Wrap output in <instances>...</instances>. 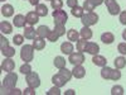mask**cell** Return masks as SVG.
<instances>
[{
  "label": "cell",
  "mask_w": 126,
  "mask_h": 95,
  "mask_svg": "<svg viewBox=\"0 0 126 95\" xmlns=\"http://www.w3.org/2000/svg\"><path fill=\"white\" fill-rule=\"evenodd\" d=\"M16 82H18V75L14 71L8 72L6 76L3 80V84H1V94H9L10 90L15 88Z\"/></svg>",
  "instance_id": "6da1fadb"
},
{
  "label": "cell",
  "mask_w": 126,
  "mask_h": 95,
  "mask_svg": "<svg viewBox=\"0 0 126 95\" xmlns=\"http://www.w3.org/2000/svg\"><path fill=\"white\" fill-rule=\"evenodd\" d=\"M34 47L33 45H25L22 47L20 49V58H22L24 62H30L34 58Z\"/></svg>",
  "instance_id": "7a4b0ae2"
},
{
  "label": "cell",
  "mask_w": 126,
  "mask_h": 95,
  "mask_svg": "<svg viewBox=\"0 0 126 95\" xmlns=\"http://www.w3.org/2000/svg\"><path fill=\"white\" fill-rule=\"evenodd\" d=\"M81 22L85 27H91L94 25L98 22V14L94 12H86V14H83L81 18Z\"/></svg>",
  "instance_id": "3957f363"
},
{
  "label": "cell",
  "mask_w": 126,
  "mask_h": 95,
  "mask_svg": "<svg viewBox=\"0 0 126 95\" xmlns=\"http://www.w3.org/2000/svg\"><path fill=\"white\" fill-rule=\"evenodd\" d=\"M52 15H53V19H54V25L66 24L67 20H68L67 13L64 12V10H62V9H59V10H53Z\"/></svg>",
  "instance_id": "277c9868"
},
{
  "label": "cell",
  "mask_w": 126,
  "mask_h": 95,
  "mask_svg": "<svg viewBox=\"0 0 126 95\" xmlns=\"http://www.w3.org/2000/svg\"><path fill=\"white\" fill-rule=\"evenodd\" d=\"M25 81L28 84V86H32V88H39L40 86V77L37 72H29L28 75H25Z\"/></svg>",
  "instance_id": "5b68a950"
},
{
  "label": "cell",
  "mask_w": 126,
  "mask_h": 95,
  "mask_svg": "<svg viewBox=\"0 0 126 95\" xmlns=\"http://www.w3.org/2000/svg\"><path fill=\"white\" fill-rule=\"evenodd\" d=\"M86 61L85 58V55H83V52H72V53L69 55V58H68V62L72 63L73 66L76 65H82L83 62Z\"/></svg>",
  "instance_id": "8992f818"
},
{
  "label": "cell",
  "mask_w": 126,
  "mask_h": 95,
  "mask_svg": "<svg viewBox=\"0 0 126 95\" xmlns=\"http://www.w3.org/2000/svg\"><path fill=\"white\" fill-rule=\"evenodd\" d=\"M105 4H106V8L109 10V13L111 15H117L121 13V9H120V5L117 4L116 0H105L103 1Z\"/></svg>",
  "instance_id": "52a82bcc"
},
{
  "label": "cell",
  "mask_w": 126,
  "mask_h": 95,
  "mask_svg": "<svg viewBox=\"0 0 126 95\" xmlns=\"http://www.w3.org/2000/svg\"><path fill=\"white\" fill-rule=\"evenodd\" d=\"M15 69V62L10 58V57H5V60L1 62V70L5 72H12Z\"/></svg>",
  "instance_id": "ba28073f"
},
{
  "label": "cell",
  "mask_w": 126,
  "mask_h": 95,
  "mask_svg": "<svg viewBox=\"0 0 126 95\" xmlns=\"http://www.w3.org/2000/svg\"><path fill=\"white\" fill-rule=\"evenodd\" d=\"M72 73H73V76H75L76 79H83L85 75H86V69L83 67L82 65H76V66H73Z\"/></svg>",
  "instance_id": "9c48e42d"
},
{
  "label": "cell",
  "mask_w": 126,
  "mask_h": 95,
  "mask_svg": "<svg viewBox=\"0 0 126 95\" xmlns=\"http://www.w3.org/2000/svg\"><path fill=\"white\" fill-rule=\"evenodd\" d=\"M52 82H53L54 84V85L56 86H58V88H62V86H64L66 85V84L68 82L64 77H63L62 75H61V73L58 72V73H56V75H53V76H52Z\"/></svg>",
  "instance_id": "30bf717a"
},
{
  "label": "cell",
  "mask_w": 126,
  "mask_h": 95,
  "mask_svg": "<svg viewBox=\"0 0 126 95\" xmlns=\"http://www.w3.org/2000/svg\"><path fill=\"white\" fill-rule=\"evenodd\" d=\"M25 23H27V18L23 14H16L14 17V19H13V24L16 28H24L25 27Z\"/></svg>",
  "instance_id": "8fae6325"
},
{
  "label": "cell",
  "mask_w": 126,
  "mask_h": 95,
  "mask_svg": "<svg viewBox=\"0 0 126 95\" xmlns=\"http://www.w3.org/2000/svg\"><path fill=\"white\" fill-rule=\"evenodd\" d=\"M86 52L92 56L94 55H98V52H100V46L96 43V42H88L87 43V47H86Z\"/></svg>",
  "instance_id": "7c38bea8"
},
{
  "label": "cell",
  "mask_w": 126,
  "mask_h": 95,
  "mask_svg": "<svg viewBox=\"0 0 126 95\" xmlns=\"http://www.w3.org/2000/svg\"><path fill=\"white\" fill-rule=\"evenodd\" d=\"M25 18H27V23H28L29 25H34V24H37V23L39 22V15H38L35 12H29V13H27Z\"/></svg>",
  "instance_id": "4fadbf2b"
},
{
  "label": "cell",
  "mask_w": 126,
  "mask_h": 95,
  "mask_svg": "<svg viewBox=\"0 0 126 95\" xmlns=\"http://www.w3.org/2000/svg\"><path fill=\"white\" fill-rule=\"evenodd\" d=\"M1 14H3L5 18L13 17V15H14V8H13V5H10V4H4V5L1 6Z\"/></svg>",
  "instance_id": "5bb4252c"
},
{
  "label": "cell",
  "mask_w": 126,
  "mask_h": 95,
  "mask_svg": "<svg viewBox=\"0 0 126 95\" xmlns=\"http://www.w3.org/2000/svg\"><path fill=\"white\" fill-rule=\"evenodd\" d=\"M73 49H75V47H73L72 42H63V43L61 45V52L64 55H71Z\"/></svg>",
  "instance_id": "9a60e30c"
},
{
  "label": "cell",
  "mask_w": 126,
  "mask_h": 95,
  "mask_svg": "<svg viewBox=\"0 0 126 95\" xmlns=\"http://www.w3.org/2000/svg\"><path fill=\"white\" fill-rule=\"evenodd\" d=\"M92 62H93L96 66H100V67H103V66L107 65L106 57H103V56H101V55H94L93 58H92Z\"/></svg>",
  "instance_id": "2e32d148"
},
{
  "label": "cell",
  "mask_w": 126,
  "mask_h": 95,
  "mask_svg": "<svg viewBox=\"0 0 126 95\" xmlns=\"http://www.w3.org/2000/svg\"><path fill=\"white\" fill-rule=\"evenodd\" d=\"M37 30L32 27V25H29V27H25L24 28V37L27 38V39H34V38H37Z\"/></svg>",
  "instance_id": "e0dca14e"
},
{
  "label": "cell",
  "mask_w": 126,
  "mask_h": 95,
  "mask_svg": "<svg viewBox=\"0 0 126 95\" xmlns=\"http://www.w3.org/2000/svg\"><path fill=\"white\" fill-rule=\"evenodd\" d=\"M33 47H34L37 51L44 49V48H46V41H44V38H42V37L34 38V39H33Z\"/></svg>",
  "instance_id": "ac0fdd59"
},
{
  "label": "cell",
  "mask_w": 126,
  "mask_h": 95,
  "mask_svg": "<svg viewBox=\"0 0 126 95\" xmlns=\"http://www.w3.org/2000/svg\"><path fill=\"white\" fill-rule=\"evenodd\" d=\"M0 30H1L3 34H10L13 32V27H12V24H10L9 22L4 20V22L0 23Z\"/></svg>",
  "instance_id": "d6986e66"
},
{
  "label": "cell",
  "mask_w": 126,
  "mask_h": 95,
  "mask_svg": "<svg viewBox=\"0 0 126 95\" xmlns=\"http://www.w3.org/2000/svg\"><path fill=\"white\" fill-rule=\"evenodd\" d=\"M35 13L39 17H47V14H48L47 5L46 4H38V5H35Z\"/></svg>",
  "instance_id": "ffe728a7"
},
{
  "label": "cell",
  "mask_w": 126,
  "mask_h": 95,
  "mask_svg": "<svg viewBox=\"0 0 126 95\" xmlns=\"http://www.w3.org/2000/svg\"><path fill=\"white\" fill-rule=\"evenodd\" d=\"M79 33L76 30V29H69V30H67V38H68V41L69 42H77L78 39H79Z\"/></svg>",
  "instance_id": "44dd1931"
},
{
  "label": "cell",
  "mask_w": 126,
  "mask_h": 95,
  "mask_svg": "<svg viewBox=\"0 0 126 95\" xmlns=\"http://www.w3.org/2000/svg\"><path fill=\"white\" fill-rule=\"evenodd\" d=\"M49 32H50L49 27H47V25H39L38 29H37V34H38V37L46 38V37H48Z\"/></svg>",
  "instance_id": "7402d4cb"
},
{
  "label": "cell",
  "mask_w": 126,
  "mask_h": 95,
  "mask_svg": "<svg viewBox=\"0 0 126 95\" xmlns=\"http://www.w3.org/2000/svg\"><path fill=\"white\" fill-rule=\"evenodd\" d=\"M101 41L103 42L105 45H111L112 42L115 41V36L111 33V32H106L101 36Z\"/></svg>",
  "instance_id": "603a6c76"
},
{
  "label": "cell",
  "mask_w": 126,
  "mask_h": 95,
  "mask_svg": "<svg viewBox=\"0 0 126 95\" xmlns=\"http://www.w3.org/2000/svg\"><path fill=\"white\" fill-rule=\"evenodd\" d=\"M79 34H81V37H82L83 39H87V41L91 39L92 36H93V33H92V30L90 29V27H85V25H83V28L81 29Z\"/></svg>",
  "instance_id": "cb8c5ba5"
},
{
  "label": "cell",
  "mask_w": 126,
  "mask_h": 95,
  "mask_svg": "<svg viewBox=\"0 0 126 95\" xmlns=\"http://www.w3.org/2000/svg\"><path fill=\"white\" fill-rule=\"evenodd\" d=\"M113 63H115V67L119 69V70H121V69H124V67L126 66V58H125L124 56L116 57V58H115V61H113Z\"/></svg>",
  "instance_id": "d4e9b609"
},
{
  "label": "cell",
  "mask_w": 126,
  "mask_h": 95,
  "mask_svg": "<svg viewBox=\"0 0 126 95\" xmlns=\"http://www.w3.org/2000/svg\"><path fill=\"white\" fill-rule=\"evenodd\" d=\"M53 63H54V66H56L57 69L61 70V69H63V67H66V58L62 57V56H57V57L54 58Z\"/></svg>",
  "instance_id": "484cf974"
},
{
  "label": "cell",
  "mask_w": 126,
  "mask_h": 95,
  "mask_svg": "<svg viewBox=\"0 0 126 95\" xmlns=\"http://www.w3.org/2000/svg\"><path fill=\"white\" fill-rule=\"evenodd\" d=\"M71 13L73 17H76V18H82V15L85 14V9H83V6H75L72 10H71Z\"/></svg>",
  "instance_id": "4316f807"
},
{
  "label": "cell",
  "mask_w": 126,
  "mask_h": 95,
  "mask_svg": "<svg viewBox=\"0 0 126 95\" xmlns=\"http://www.w3.org/2000/svg\"><path fill=\"white\" fill-rule=\"evenodd\" d=\"M87 39H78L77 41V43H76V48H77V51H79V52H86V47H87Z\"/></svg>",
  "instance_id": "83f0119b"
},
{
  "label": "cell",
  "mask_w": 126,
  "mask_h": 95,
  "mask_svg": "<svg viewBox=\"0 0 126 95\" xmlns=\"http://www.w3.org/2000/svg\"><path fill=\"white\" fill-rule=\"evenodd\" d=\"M111 71H112V69H111V67H109L107 65H106V66H103V67H102V70H101V77H102L103 80H110Z\"/></svg>",
  "instance_id": "f1b7e54d"
},
{
  "label": "cell",
  "mask_w": 126,
  "mask_h": 95,
  "mask_svg": "<svg viewBox=\"0 0 126 95\" xmlns=\"http://www.w3.org/2000/svg\"><path fill=\"white\" fill-rule=\"evenodd\" d=\"M59 73H61V75H62L63 77H64L67 81H69V80L72 79V76H73L72 71H69L67 67H63V69H61V70H59Z\"/></svg>",
  "instance_id": "f546056e"
},
{
  "label": "cell",
  "mask_w": 126,
  "mask_h": 95,
  "mask_svg": "<svg viewBox=\"0 0 126 95\" xmlns=\"http://www.w3.org/2000/svg\"><path fill=\"white\" fill-rule=\"evenodd\" d=\"M1 53L5 56V57H10L12 58L14 55H15V48H13V47H6V48H4V49H1Z\"/></svg>",
  "instance_id": "4dcf8cb0"
},
{
  "label": "cell",
  "mask_w": 126,
  "mask_h": 95,
  "mask_svg": "<svg viewBox=\"0 0 126 95\" xmlns=\"http://www.w3.org/2000/svg\"><path fill=\"white\" fill-rule=\"evenodd\" d=\"M120 79H121V71H120L119 69L112 70V71H111L110 80H112V81H117V80H120Z\"/></svg>",
  "instance_id": "1f68e13d"
},
{
  "label": "cell",
  "mask_w": 126,
  "mask_h": 95,
  "mask_svg": "<svg viewBox=\"0 0 126 95\" xmlns=\"http://www.w3.org/2000/svg\"><path fill=\"white\" fill-rule=\"evenodd\" d=\"M111 95H124V88L121 85H115L111 89Z\"/></svg>",
  "instance_id": "d6a6232c"
},
{
  "label": "cell",
  "mask_w": 126,
  "mask_h": 95,
  "mask_svg": "<svg viewBox=\"0 0 126 95\" xmlns=\"http://www.w3.org/2000/svg\"><path fill=\"white\" fill-rule=\"evenodd\" d=\"M19 71L22 72V73H24V75H28L29 72H32V66L29 65V62H25L24 65H22V66H20Z\"/></svg>",
  "instance_id": "836d02e7"
},
{
  "label": "cell",
  "mask_w": 126,
  "mask_h": 95,
  "mask_svg": "<svg viewBox=\"0 0 126 95\" xmlns=\"http://www.w3.org/2000/svg\"><path fill=\"white\" fill-rule=\"evenodd\" d=\"M96 8L94 4L91 1V0H85V3H83V9L86 10V12H93V9Z\"/></svg>",
  "instance_id": "e575fe53"
},
{
  "label": "cell",
  "mask_w": 126,
  "mask_h": 95,
  "mask_svg": "<svg viewBox=\"0 0 126 95\" xmlns=\"http://www.w3.org/2000/svg\"><path fill=\"white\" fill-rule=\"evenodd\" d=\"M54 30L57 32V34H58L59 37H62V36H64V34H66V27H64V24L54 25Z\"/></svg>",
  "instance_id": "d590c367"
},
{
  "label": "cell",
  "mask_w": 126,
  "mask_h": 95,
  "mask_svg": "<svg viewBox=\"0 0 126 95\" xmlns=\"http://www.w3.org/2000/svg\"><path fill=\"white\" fill-rule=\"evenodd\" d=\"M13 42H14L15 46H22L23 42H24V36H22V34H15V36L13 37Z\"/></svg>",
  "instance_id": "8d00e7d4"
},
{
  "label": "cell",
  "mask_w": 126,
  "mask_h": 95,
  "mask_svg": "<svg viewBox=\"0 0 126 95\" xmlns=\"http://www.w3.org/2000/svg\"><path fill=\"white\" fill-rule=\"evenodd\" d=\"M50 6L53 8L54 10H59L63 6V1H62V0H52V1H50Z\"/></svg>",
  "instance_id": "74e56055"
},
{
  "label": "cell",
  "mask_w": 126,
  "mask_h": 95,
  "mask_svg": "<svg viewBox=\"0 0 126 95\" xmlns=\"http://www.w3.org/2000/svg\"><path fill=\"white\" fill-rule=\"evenodd\" d=\"M47 38H48V41H49V42H57V41H58V38H59V36L57 34V32L53 29V30H50V32H49V34H48V37H47Z\"/></svg>",
  "instance_id": "f35d334b"
},
{
  "label": "cell",
  "mask_w": 126,
  "mask_h": 95,
  "mask_svg": "<svg viewBox=\"0 0 126 95\" xmlns=\"http://www.w3.org/2000/svg\"><path fill=\"white\" fill-rule=\"evenodd\" d=\"M9 47V41L4 37V34H1V37H0V49H4Z\"/></svg>",
  "instance_id": "ab89813d"
},
{
  "label": "cell",
  "mask_w": 126,
  "mask_h": 95,
  "mask_svg": "<svg viewBox=\"0 0 126 95\" xmlns=\"http://www.w3.org/2000/svg\"><path fill=\"white\" fill-rule=\"evenodd\" d=\"M61 88H58V86H53V88H50L48 91H47V95H61V90H59Z\"/></svg>",
  "instance_id": "60d3db41"
},
{
  "label": "cell",
  "mask_w": 126,
  "mask_h": 95,
  "mask_svg": "<svg viewBox=\"0 0 126 95\" xmlns=\"http://www.w3.org/2000/svg\"><path fill=\"white\" fill-rule=\"evenodd\" d=\"M117 51L120 52L121 55H126V42H121V43H119Z\"/></svg>",
  "instance_id": "b9f144b4"
},
{
  "label": "cell",
  "mask_w": 126,
  "mask_h": 95,
  "mask_svg": "<svg viewBox=\"0 0 126 95\" xmlns=\"http://www.w3.org/2000/svg\"><path fill=\"white\" fill-rule=\"evenodd\" d=\"M23 94H24V95H35V89L32 88V86H29V88H27L25 90H23Z\"/></svg>",
  "instance_id": "7bdbcfd3"
},
{
  "label": "cell",
  "mask_w": 126,
  "mask_h": 95,
  "mask_svg": "<svg viewBox=\"0 0 126 95\" xmlns=\"http://www.w3.org/2000/svg\"><path fill=\"white\" fill-rule=\"evenodd\" d=\"M77 5H78V0H67V6L68 8L73 9V8L77 6Z\"/></svg>",
  "instance_id": "ee69618b"
},
{
  "label": "cell",
  "mask_w": 126,
  "mask_h": 95,
  "mask_svg": "<svg viewBox=\"0 0 126 95\" xmlns=\"http://www.w3.org/2000/svg\"><path fill=\"white\" fill-rule=\"evenodd\" d=\"M120 23L126 25V10H124V12L120 13Z\"/></svg>",
  "instance_id": "f6af8a7d"
},
{
  "label": "cell",
  "mask_w": 126,
  "mask_h": 95,
  "mask_svg": "<svg viewBox=\"0 0 126 95\" xmlns=\"http://www.w3.org/2000/svg\"><path fill=\"white\" fill-rule=\"evenodd\" d=\"M9 94H10V95H20V94H23V91H22V90H19V89H16V88H14V89L10 90Z\"/></svg>",
  "instance_id": "bcb514c9"
},
{
  "label": "cell",
  "mask_w": 126,
  "mask_h": 95,
  "mask_svg": "<svg viewBox=\"0 0 126 95\" xmlns=\"http://www.w3.org/2000/svg\"><path fill=\"white\" fill-rule=\"evenodd\" d=\"M91 1L94 4V6H98V5H101V4L105 1V0H91Z\"/></svg>",
  "instance_id": "7dc6e473"
},
{
  "label": "cell",
  "mask_w": 126,
  "mask_h": 95,
  "mask_svg": "<svg viewBox=\"0 0 126 95\" xmlns=\"http://www.w3.org/2000/svg\"><path fill=\"white\" fill-rule=\"evenodd\" d=\"M75 94H76V93L73 91L72 89H69V90H67V91L64 93V95H75Z\"/></svg>",
  "instance_id": "c3c4849f"
},
{
  "label": "cell",
  "mask_w": 126,
  "mask_h": 95,
  "mask_svg": "<svg viewBox=\"0 0 126 95\" xmlns=\"http://www.w3.org/2000/svg\"><path fill=\"white\" fill-rule=\"evenodd\" d=\"M29 3L32 5H38L39 4V0H29Z\"/></svg>",
  "instance_id": "681fc988"
},
{
  "label": "cell",
  "mask_w": 126,
  "mask_h": 95,
  "mask_svg": "<svg viewBox=\"0 0 126 95\" xmlns=\"http://www.w3.org/2000/svg\"><path fill=\"white\" fill-rule=\"evenodd\" d=\"M122 38H124V39L126 41V29H125V30L122 32Z\"/></svg>",
  "instance_id": "f907efd6"
},
{
  "label": "cell",
  "mask_w": 126,
  "mask_h": 95,
  "mask_svg": "<svg viewBox=\"0 0 126 95\" xmlns=\"http://www.w3.org/2000/svg\"><path fill=\"white\" fill-rule=\"evenodd\" d=\"M0 1H5V0H0Z\"/></svg>",
  "instance_id": "816d5d0a"
},
{
  "label": "cell",
  "mask_w": 126,
  "mask_h": 95,
  "mask_svg": "<svg viewBox=\"0 0 126 95\" xmlns=\"http://www.w3.org/2000/svg\"><path fill=\"white\" fill-rule=\"evenodd\" d=\"M49 1H52V0H49Z\"/></svg>",
  "instance_id": "f5cc1de1"
}]
</instances>
